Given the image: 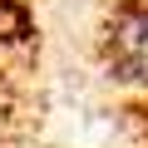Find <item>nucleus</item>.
Listing matches in <instances>:
<instances>
[{"instance_id":"obj_1","label":"nucleus","mask_w":148,"mask_h":148,"mask_svg":"<svg viewBox=\"0 0 148 148\" xmlns=\"http://www.w3.org/2000/svg\"><path fill=\"white\" fill-rule=\"evenodd\" d=\"M109 74L123 84H148V5H123L104 35Z\"/></svg>"}]
</instances>
